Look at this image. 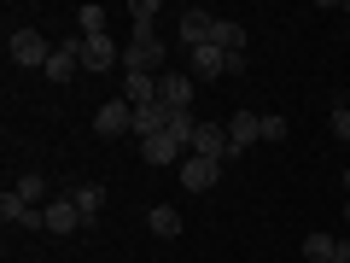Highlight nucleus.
I'll return each mask as SVG.
<instances>
[{
    "label": "nucleus",
    "instance_id": "16",
    "mask_svg": "<svg viewBox=\"0 0 350 263\" xmlns=\"http://www.w3.org/2000/svg\"><path fill=\"white\" fill-rule=\"evenodd\" d=\"M211 29H216L211 12H199V6H193V12H181V41H187V47H204V41H211Z\"/></svg>",
    "mask_w": 350,
    "mask_h": 263
},
{
    "label": "nucleus",
    "instance_id": "29",
    "mask_svg": "<svg viewBox=\"0 0 350 263\" xmlns=\"http://www.w3.org/2000/svg\"><path fill=\"white\" fill-rule=\"evenodd\" d=\"M345 223H350V199H345Z\"/></svg>",
    "mask_w": 350,
    "mask_h": 263
},
{
    "label": "nucleus",
    "instance_id": "23",
    "mask_svg": "<svg viewBox=\"0 0 350 263\" xmlns=\"http://www.w3.org/2000/svg\"><path fill=\"white\" fill-rule=\"evenodd\" d=\"M76 24H82V36H105V6H82Z\"/></svg>",
    "mask_w": 350,
    "mask_h": 263
},
{
    "label": "nucleus",
    "instance_id": "2",
    "mask_svg": "<svg viewBox=\"0 0 350 263\" xmlns=\"http://www.w3.org/2000/svg\"><path fill=\"white\" fill-rule=\"evenodd\" d=\"M158 64H163V41L158 36L129 41V47H123V76H163Z\"/></svg>",
    "mask_w": 350,
    "mask_h": 263
},
{
    "label": "nucleus",
    "instance_id": "5",
    "mask_svg": "<svg viewBox=\"0 0 350 263\" xmlns=\"http://www.w3.org/2000/svg\"><path fill=\"white\" fill-rule=\"evenodd\" d=\"M216 175H222V164H216V158H199V152H187V158H181V188H187V193L216 188Z\"/></svg>",
    "mask_w": 350,
    "mask_h": 263
},
{
    "label": "nucleus",
    "instance_id": "4",
    "mask_svg": "<svg viewBox=\"0 0 350 263\" xmlns=\"http://www.w3.org/2000/svg\"><path fill=\"white\" fill-rule=\"evenodd\" d=\"M0 223H6V228H47V211H41V205H24V199H18V193L12 188H6V193H0Z\"/></svg>",
    "mask_w": 350,
    "mask_h": 263
},
{
    "label": "nucleus",
    "instance_id": "22",
    "mask_svg": "<svg viewBox=\"0 0 350 263\" xmlns=\"http://www.w3.org/2000/svg\"><path fill=\"white\" fill-rule=\"evenodd\" d=\"M170 135L181 140L187 152H193V135H199V117H193V112H170Z\"/></svg>",
    "mask_w": 350,
    "mask_h": 263
},
{
    "label": "nucleus",
    "instance_id": "18",
    "mask_svg": "<svg viewBox=\"0 0 350 263\" xmlns=\"http://www.w3.org/2000/svg\"><path fill=\"white\" fill-rule=\"evenodd\" d=\"M123 100L135 105V112L152 105V100H158V76H123Z\"/></svg>",
    "mask_w": 350,
    "mask_h": 263
},
{
    "label": "nucleus",
    "instance_id": "27",
    "mask_svg": "<svg viewBox=\"0 0 350 263\" xmlns=\"http://www.w3.org/2000/svg\"><path fill=\"white\" fill-rule=\"evenodd\" d=\"M338 263H350V240H338Z\"/></svg>",
    "mask_w": 350,
    "mask_h": 263
},
{
    "label": "nucleus",
    "instance_id": "14",
    "mask_svg": "<svg viewBox=\"0 0 350 263\" xmlns=\"http://www.w3.org/2000/svg\"><path fill=\"white\" fill-rule=\"evenodd\" d=\"M140 152H146V164H152V170H158V164H175V158H181V152H187V147H181V140H175L170 129H163V135L140 140Z\"/></svg>",
    "mask_w": 350,
    "mask_h": 263
},
{
    "label": "nucleus",
    "instance_id": "17",
    "mask_svg": "<svg viewBox=\"0 0 350 263\" xmlns=\"http://www.w3.org/2000/svg\"><path fill=\"white\" fill-rule=\"evenodd\" d=\"M211 47H222V53H245V24H234V18H216Z\"/></svg>",
    "mask_w": 350,
    "mask_h": 263
},
{
    "label": "nucleus",
    "instance_id": "7",
    "mask_svg": "<svg viewBox=\"0 0 350 263\" xmlns=\"http://www.w3.org/2000/svg\"><path fill=\"white\" fill-rule=\"evenodd\" d=\"M94 129H100L105 140H111V135H129V129H135V105H129V100H105L100 112H94Z\"/></svg>",
    "mask_w": 350,
    "mask_h": 263
},
{
    "label": "nucleus",
    "instance_id": "12",
    "mask_svg": "<svg viewBox=\"0 0 350 263\" xmlns=\"http://www.w3.org/2000/svg\"><path fill=\"white\" fill-rule=\"evenodd\" d=\"M193 76H199V82H216V76H228V53H222V47H211V41H204V47H193Z\"/></svg>",
    "mask_w": 350,
    "mask_h": 263
},
{
    "label": "nucleus",
    "instance_id": "1",
    "mask_svg": "<svg viewBox=\"0 0 350 263\" xmlns=\"http://www.w3.org/2000/svg\"><path fill=\"white\" fill-rule=\"evenodd\" d=\"M6 53H12V64H24V71H47V59H53V47H47L41 29H12V36H6Z\"/></svg>",
    "mask_w": 350,
    "mask_h": 263
},
{
    "label": "nucleus",
    "instance_id": "21",
    "mask_svg": "<svg viewBox=\"0 0 350 263\" xmlns=\"http://www.w3.org/2000/svg\"><path fill=\"white\" fill-rule=\"evenodd\" d=\"M304 258L310 263H338V240L333 234H310L304 240Z\"/></svg>",
    "mask_w": 350,
    "mask_h": 263
},
{
    "label": "nucleus",
    "instance_id": "6",
    "mask_svg": "<svg viewBox=\"0 0 350 263\" xmlns=\"http://www.w3.org/2000/svg\"><path fill=\"white\" fill-rule=\"evenodd\" d=\"M123 64V53L111 47V36H82V71H117Z\"/></svg>",
    "mask_w": 350,
    "mask_h": 263
},
{
    "label": "nucleus",
    "instance_id": "26",
    "mask_svg": "<svg viewBox=\"0 0 350 263\" xmlns=\"http://www.w3.org/2000/svg\"><path fill=\"white\" fill-rule=\"evenodd\" d=\"M333 135L350 140V112H345V105H333Z\"/></svg>",
    "mask_w": 350,
    "mask_h": 263
},
{
    "label": "nucleus",
    "instance_id": "25",
    "mask_svg": "<svg viewBox=\"0 0 350 263\" xmlns=\"http://www.w3.org/2000/svg\"><path fill=\"white\" fill-rule=\"evenodd\" d=\"M262 140H286V117H262Z\"/></svg>",
    "mask_w": 350,
    "mask_h": 263
},
{
    "label": "nucleus",
    "instance_id": "24",
    "mask_svg": "<svg viewBox=\"0 0 350 263\" xmlns=\"http://www.w3.org/2000/svg\"><path fill=\"white\" fill-rule=\"evenodd\" d=\"M129 18H135V24H152V18H158V0H135V6H129Z\"/></svg>",
    "mask_w": 350,
    "mask_h": 263
},
{
    "label": "nucleus",
    "instance_id": "11",
    "mask_svg": "<svg viewBox=\"0 0 350 263\" xmlns=\"http://www.w3.org/2000/svg\"><path fill=\"white\" fill-rule=\"evenodd\" d=\"M193 152H199V158L228 164V123H199V135H193Z\"/></svg>",
    "mask_w": 350,
    "mask_h": 263
},
{
    "label": "nucleus",
    "instance_id": "3",
    "mask_svg": "<svg viewBox=\"0 0 350 263\" xmlns=\"http://www.w3.org/2000/svg\"><path fill=\"white\" fill-rule=\"evenodd\" d=\"M251 140H262V117L257 112H234L228 117V158H245Z\"/></svg>",
    "mask_w": 350,
    "mask_h": 263
},
{
    "label": "nucleus",
    "instance_id": "10",
    "mask_svg": "<svg viewBox=\"0 0 350 263\" xmlns=\"http://www.w3.org/2000/svg\"><path fill=\"white\" fill-rule=\"evenodd\" d=\"M41 211H47V234H76V228H82V211H76V199H70V193L47 199Z\"/></svg>",
    "mask_w": 350,
    "mask_h": 263
},
{
    "label": "nucleus",
    "instance_id": "9",
    "mask_svg": "<svg viewBox=\"0 0 350 263\" xmlns=\"http://www.w3.org/2000/svg\"><path fill=\"white\" fill-rule=\"evenodd\" d=\"M158 100L170 105V112H193V76L163 71V76H158Z\"/></svg>",
    "mask_w": 350,
    "mask_h": 263
},
{
    "label": "nucleus",
    "instance_id": "20",
    "mask_svg": "<svg viewBox=\"0 0 350 263\" xmlns=\"http://www.w3.org/2000/svg\"><path fill=\"white\" fill-rule=\"evenodd\" d=\"M146 223H152V234H158V240H175V234H181V211H170V205H152Z\"/></svg>",
    "mask_w": 350,
    "mask_h": 263
},
{
    "label": "nucleus",
    "instance_id": "13",
    "mask_svg": "<svg viewBox=\"0 0 350 263\" xmlns=\"http://www.w3.org/2000/svg\"><path fill=\"white\" fill-rule=\"evenodd\" d=\"M70 199H76V211H82V228L100 223V205H105V188H100V181H76Z\"/></svg>",
    "mask_w": 350,
    "mask_h": 263
},
{
    "label": "nucleus",
    "instance_id": "19",
    "mask_svg": "<svg viewBox=\"0 0 350 263\" xmlns=\"http://www.w3.org/2000/svg\"><path fill=\"white\" fill-rule=\"evenodd\" d=\"M18 199H24V205H47L53 199V193H47V175H41V170H24V175H18Z\"/></svg>",
    "mask_w": 350,
    "mask_h": 263
},
{
    "label": "nucleus",
    "instance_id": "28",
    "mask_svg": "<svg viewBox=\"0 0 350 263\" xmlns=\"http://www.w3.org/2000/svg\"><path fill=\"white\" fill-rule=\"evenodd\" d=\"M338 188H345V199H350V170H345V175H338Z\"/></svg>",
    "mask_w": 350,
    "mask_h": 263
},
{
    "label": "nucleus",
    "instance_id": "8",
    "mask_svg": "<svg viewBox=\"0 0 350 263\" xmlns=\"http://www.w3.org/2000/svg\"><path fill=\"white\" fill-rule=\"evenodd\" d=\"M82 71V36H70V41H59V47H53V59H47V76L53 82H70V76Z\"/></svg>",
    "mask_w": 350,
    "mask_h": 263
},
{
    "label": "nucleus",
    "instance_id": "15",
    "mask_svg": "<svg viewBox=\"0 0 350 263\" xmlns=\"http://www.w3.org/2000/svg\"><path fill=\"white\" fill-rule=\"evenodd\" d=\"M163 129H170V105H163V100H152V105H140V112H135V135L140 140L163 135Z\"/></svg>",
    "mask_w": 350,
    "mask_h": 263
}]
</instances>
